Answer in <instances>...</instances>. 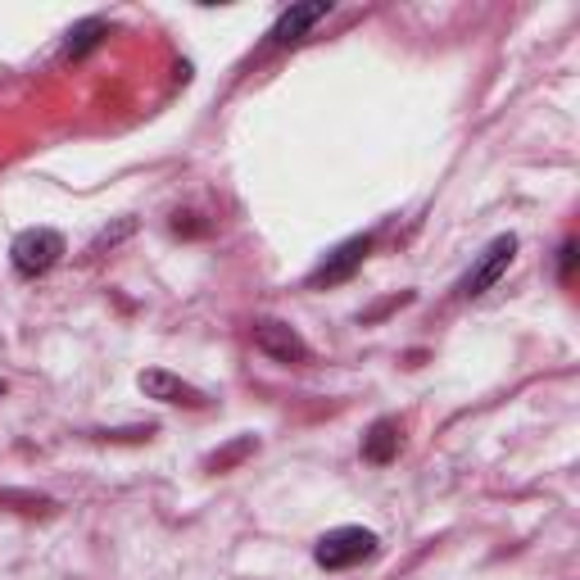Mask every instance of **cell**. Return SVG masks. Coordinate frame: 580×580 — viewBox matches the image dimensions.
Wrapping results in <instances>:
<instances>
[{
  "label": "cell",
  "mask_w": 580,
  "mask_h": 580,
  "mask_svg": "<svg viewBox=\"0 0 580 580\" xmlns=\"http://www.w3.org/2000/svg\"><path fill=\"white\" fill-rule=\"evenodd\" d=\"M100 37H104V23H100V18L77 23L73 33H69V46H64V54H69V60H82V54H87V50H91Z\"/></svg>",
  "instance_id": "obj_9"
},
{
  "label": "cell",
  "mask_w": 580,
  "mask_h": 580,
  "mask_svg": "<svg viewBox=\"0 0 580 580\" xmlns=\"http://www.w3.org/2000/svg\"><path fill=\"white\" fill-rule=\"evenodd\" d=\"M136 385H141V395H146V399H159V404H190V408H200V404H205V395L196 391V385H186L182 377L163 372V368L141 372V377H136Z\"/></svg>",
  "instance_id": "obj_6"
},
{
  "label": "cell",
  "mask_w": 580,
  "mask_h": 580,
  "mask_svg": "<svg viewBox=\"0 0 580 580\" xmlns=\"http://www.w3.org/2000/svg\"><path fill=\"white\" fill-rule=\"evenodd\" d=\"M250 449H255V435H245L240 445H232L227 454H213V467H218V472H223V467H232L236 458H245V454H250Z\"/></svg>",
  "instance_id": "obj_10"
},
{
  "label": "cell",
  "mask_w": 580,
  "mask_h": 580,
  "mask_svg": "<svg viewBox=\"0 0 580 580\" xmlns=\"http://www.w3.org/2000/svg\"><path fill=\"white\" fill-rule=\"evenodd\" d=\"M368 250H372V236H349L345 245H336L313 272H309V286L318 291V286H336V282H345V277H354V268L368 259Z\"/></svg>",
  "instance_id": "obj_5"
},
{
  "label": "cell",
  "mask_w": 580,
  "mask_h": 580,
  "mask_svg": "<svg viewBox=\"0 0 580 580\" xmlns=\"http://www.w3.org/2000/svg\"><path fill=\"white\" fill-rule=\"evenodd\" d=\"M255 345H259L268 358H277V363H291V368H299V363H309V358H313V349L304 345L299 331L286 326V322H277V318L255 322Z\"/></svg>",
  "instance_id": "obj_3"
},
{
  "label": "cell",
  "mask_w": 580,
  "mask_h": 580,
  "mask_svg": "<svg viewBox=\"0 0 580 580\" xmlns=\"http://www.w3.org/2000/svg\"><path fill=\"white\" fill-rule=\"evenodd\" d=\"M571 263H576V245L567 240V245H563V272H571Z\"/></svg>",
  "instance_id": "obj_12"
},
{
  "label": "cell",
  "mask_w": 580,
  "mask_h": 580,
  "mask_svg": "<svg viewBox=\"0 0 580 580\" xmlns=\"http://www.w3.org/2000/svg\"><path fill=\"white\" fill-rule=\"evenodd\" d=\"M10 259H14V268L23 272V277H41V272H50L64 259V236L50 232V227H27V232L14 236Z\"/></svg>",
  "instance_id": "obj_1"
},
{
  "label": "cell",
  "mask_w": 580,
  "mask_h": 580,
  "mask_svg": "<svg viewBox=\"0 0 580 580\" xmlns=\"http://www.w3.org/2000/svg\"><path fill=\"white\" fill-rule=\"evenodd\" d=\"M395 454H399V427H395L391 418L372 422V431L363 435V458H368V462H377V467H385Z\"/></svg>",
  "instance_id": "obj_8"
},
{
  "label": "cell",
  "mask_w": 580,
  "mask_h": 580,
  "mask_svg": "<svg viewBox=\"0 0 580 580\" xmlns=\"http://www.w3.org/2000/svg\"><path fill=\"white\" fill-rule=\"evenodd\" d=\"M326 0H309V5H291L282 18H277V27H272V41L277 46H291V41H299L309 27L318 23V18H326Z\"/></svg>",
  "instance_id": "obj_7"
},
{
  "label": "cell",
  "mask_w": 580,
  "mask_h": 580,
  "mask_svg": "<svg viewBox=\"0 0 580 580\" xmlns=\"http://www.w3.org/2000/svg\"><path fill=\"white\" fill-rule=\"evenodd\" d=\"M372 548H377V535L372 531H363V527H341V531H326L318 540L313 558L326 571H341V567H354V563L372 558Z\"/></svg>",
  "instance_id": "obj_2"
},
{
  "label": "cell",
  "mask_w": 580,
  "mask_h": 580,
  "mask_svg": "<svg viewBox=\"0 0 580 580\" xmlns=\"http://www.w3.org/2000/svg\"><path fill=\"white\" fill-rule=\"evenodd\" d=\"M513 255H517V236H499V240H490V245H485V255H481V259H477V268L462 277V286H458V291H462L467 299H472V295H485V291H490V286L508 272Z\"/></svg>",
  "instance_id": "obj_4"
},
{
  "label": "cell",
  "mask_w": 580,
  "mask_h": 580,
  "mask_svg": "<svg viewBox=\"0 0 580 580\" xmlns=\"http://www.w3.org/2000/svg\"><path fill=\"white\" fill-rule=\"evenodd\" d=\"M132 227H136V223H132V218H123V223H119L114 232H100V236H96V250H100V245H119V240H123V236H127Z\"/></svg>",
  "instance_id": "obj_11"
},
{
  "label": "cell",
  "mask_w": 580,
  "mask_h": 580,
  "mask_svg": "<svg viewBox=\"0 0 580 580\" xmlns=\"http://www.w3.org/2000/svg\"><path fill=\"white\" fill-rule=\"evenodd\" d=\"M0 391H5V385H0Z\"/></svg>",
  "instance_id": "obj_13"
}]
</instances>
